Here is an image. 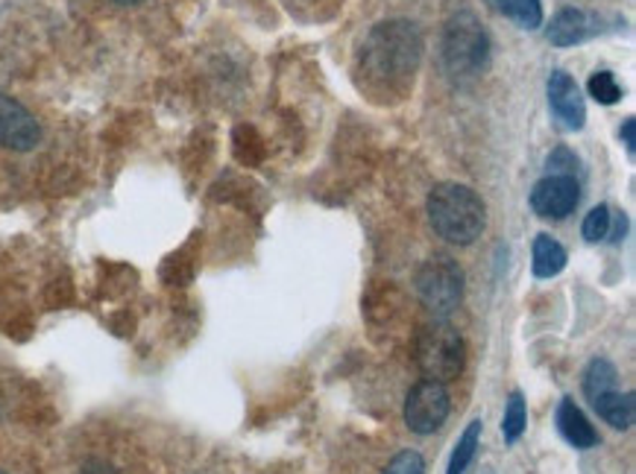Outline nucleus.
<instances>
[{"instance_id": "nucleus-22", "label": "nucleus", "mask_w": 636, "mask_h": 474, "mask_svg": "<svg viewBox=\"0 0 636 474\" xmlns=\"http://www.w3.org/2000/svg\"><path fill=\"white\" fill-rule=\"evenodd\" d=\"M625 229H628V217L622 211H613V223H610V235H607V240H613V244H619L622 237H625Z\"/></svg>"}, {"instance_id": "nucleus-23", "label": "nucleus", "mask_w": 636, "mask_h": 474, "mask_svg": "<svg viewBox=\"0 0 636 474\" xmlns=\"http://www.w3.org/2000/svg\"><path fill=\"white\" fill-rule=\"evenodd\" d=\"M622 141H625V150H628V156H634L636 152V120L628 118L625 124H622Z\"/></svg>"}, {"instance_id": "nucleus-15", "label": "nucleus", "mask_w": 636, "mask_h": 474, "mask_svg": "<svg viewBox=\"0 0 636 474\" xmlns=\"http://www.w3.org/2000/svg\"><path fill=\"white\" fill-rule=\"evenodd\" d=\"M481 419H472L470 425H467V431L461 434V440H458V445H454L452 451V460H449V468H446V474H463L467 468H470V463L476 460L478 448H481Z\"/></svg>"}, {"instance_id": "nucleus-8", "label": "nucleus", "mask_w": 636, "mask_h": 474, "mask_svg": "<svg viewBox=\"0 0 636 474\" xmlns=\"http://www.w3.org/2000/svg\"><path fill=\"white\" fill-rule=\"evenodd\" d=\"M41 141L39 120L16 97L0 95V147L16 152L32 150Z\"/></svg>"}, {"instance_id": "nucleus-6", "label": "nucleus", "mask_w": 636, "mask_h": 474, "mask_svg": "<svg viewBox=\"0 0 636 474\" xmlns=\"http://www.w3.org/2000/svg\"><path fill=\"white\" fill-rule=\"evenodd\" d=\"M452 402H449V389L440 381H420L405 398V425L420 436H429L443 427L449 419Z\"/></svg>"}, {"instance_id": "nucleus-17", "label": "nucleus", "mask_w": 636, "mask_h": 474, "mask_svg": "<svg viewBox=\"0 0 636 474\" xmlns=\"http://www.w3.org/2000/svg\"><path fill=\"white\" fill-rule=\"evenodd\" d=\"M526 425H528L526 398H522V393H510L508 404H505V419H501V436H505V443L508 445L519 443V436L526 434Z\"/></svg>"}, {"instance_id": "nucleus-4", "label": "nucleus", "mask_w": 636, "mask_h": 474, "mask_svg": "<svg viewBox=\"0 0 636 474\" xmlns=\"http://www.w3.org/2000/svg\"><path fill=\"white\" fill-rule=\"evenodd\" d=\"M414 352L422 375L431 381H440V384L458 378L463 366H467V343L443 319H434V323L422 328Z\"/></svg>"}, {"instance_id": "nucleus-25", "label": "nucleus", "mask_w": 636, "mask_h": 474, "mask_svg": "<svg viewBox=\"0 0 636 474\" xmlns=\"http://www.w3.org/2000/svg\"><path fill=\"white\" fill-rule=\"evenodd\" d=\"M115 3H138V0H115Z\"/></svg>"}, {"instance_id": "nucleus-20", "label": "nucleus", "mask_w": 636, "mask_h": 474, "mask_svg": "<svg viewBox=\"0 0 636 474\" xmlns=\"http://www.w3.org/2000/svg\"><path fill=\"white\" fill-rule=\"evenodd\" d=\"M382 474H425V460H422L420 451H399Z\"/></svg>"}, {"instance_id": "nucleus-13", "label": "nucleus", "mask_w": 636, "mask_h": 474, "mask_svg": "<svg viewBox=\"0 0 636 474\" xmlns=\"http://www.w3.org/2000/svg\"><path fill=\"white\" fill-rule=\"evenodd\" d=\"M566 261H569V255L560 244H557L555 237L549 235H537L534 237V246H531V267H534V276L537 278H555L564 273Z\"/></svg>"}, {"instance_id": "nucleus-24", "label": "nucleus", "mask_w": 636, "mask_h": 474, "mask_svg": "<svg viewBox=\"0 0 636 474\" xmlns=\"http://www.w3.org/2000/svg\"><path fill=\"white\" fill-rule=\"evenodd\" d=\"M82 474H118V472H115L109 463H104V460H88L86 466H82Z\"/></svg>"}, {"instance_id": "nucleus-19", "label": "nucleus", "mask_w": 636, "mask_h": 474, "mask_svg": "<svg viewBox=\"0 0 636 474\" xmlns=\"http://www.w3.org/2000/svg\"><path fill=\"white\" fill-rule=\"evenodd\" d=\"M610 223H613L610 206H596L587 214V217H584V226H581L584 240H589V244L607 240V235H610Z\"/></svg>"}, {"instance_id": "nucleus-12", "label": "nucleus", "mask_w": 636, "mask_h": 474, "mask_svg": "<svg viewBox=\"0 0 636 474\" xmlns=\"http://www.w3.org/2000/svg\"><path fill=\"white\" fill-rule=\"evenodd\" d=\"M593 407L601 419L607 422L616 431H628L636 422V402L634 393H619V389H610V393L598 395L593 398Z\"/></svg>"}, {"instance_id": "nucleus-14", "label": "nucleus", "mask_w": 636, "mask_h": 474, "mask_svg": "<svg viewBox=\"0 0 636 474\" xmlns=\"http://www.w3.org/2000/svg\"><path fill=\"white\" fill-rule=\"evenodd\" d=\"M616 384H619V372H616V366H613L607 357H593L587 364V369H584V395H587L589 402L598 398V395L616 389Z\"/></svg>"}, {"instance_id": "nucleus-3", "label": "nucleus", "mask_w": 636, "mask_h": 474, "mask_svg": "<svg viewBox=\"0 0 636 474\" xmlns=\"http://www.w3.org/2000/svg\"><path fill=\"white\" fill-rule=\"evenodd\" d=\"M443 65L454 79H470L487 68L490 59V39L485 27L470 9L454 12L443 30Z\"/></svg>"}, {"instance_id": "nucleus-21", "label": "nucleus", "mask_w": 636, "mask_h": 474, "mask_svg": "<svg viewBox=\"0 0 636 474\" xmlns=\"http://www.w3.org/2000/svg\"><path fill=\"white\" fill-rule=\"evenodd\" d=\"M546 167H549L551 176H575V170H578V156H575L569 147H557L549 156V161H546Z\"/></svg>"}, {"instance_id": "nucleus-7", "label": "nucleus", "mask_w": 636, "mask_h": 474, "mask_svg": "<svg viewBox=\"0 0 636 474\" xmlns=\"http://www.w3.org/2000/svg\"><path fill=\"white\" fill-rule=\"evenodd\" d=\"M581 203V185L575 176H546L534 185L531 208L546 220H564Z\"/></svg>"}, {"instance_id": "nucleus-18", "label": "nucleus", "mask_w": 636, "mask_h": 474, "mask_svg": "<svg viewBox=\"0 0 636 474\" xmlns=\"http://www.w3.org/2000/svg\"><path fill=\"white\" fill-rule=\"evenodd\" d=\"M587 91H589V97H593V100H596V103H601V106H613V103H619L622 100L619 79L613 77L610 71L593 73V77H589V82H587Z\"/></svg>"}, {"instance_id": "nucleus-10", "label": "nucleus", "mask_w": 636, "mask_h": 474, "mask_svg": "<svg viewBox=\"0 0 636 474\" xmlns=\"http://www.w3.org/2000/svg\"><path fill=\"white\" fill-rule=\"evenodd\" d=\"M598 18L584 12V9H560L555 18H551L549 30H546V39L555 45V48H575V45H581L587 41L589 36H596L598 32Z\"/></svg>"}, {"instance_id": "nucleus-16", "label": "nucleus", "mask_w": 636, "mask_h": 474, "mask_svg": "<svg viewBox=\"0 0 636 474\" xmlns=\"http://www.w3.org/2000/svg\"><path fill=\"white\" fill-rule=\"evenodd\" d=\"M496 12L508 16L510 21L522 27V30H537V27H542L540 0H499V3H496Z\"/></svg>"}, {"instance_id": "nucleus-11", "label": "nucleus", "mask_w": 636, "mask_h": 474, "mask_svg": "<svg viewBox=\"0 0 636 474\" xmlns=\"http://www.w3.org/2000/svg\"><path fill=\"white\" fill-rule=\"evenodd\" d=\"M555 425L557 431H560V436H564L573 448L587 451L598 445V431L589 425V419L584 416V411L573 402V398H564V402L557 404Z\"/></svg>"}, {"instance_id": "nucleus-1", "label": "nucleus", "mask_w": 636, "mask_h": 474, "mask_svg": "<svg viewBox=\"0 0 636 474\" xmlns=\"http://www.w3.org/2000/svg\"><path fill=\"white\" fill-rule=\"evenodd\" d=\"M422 62V36L411 21H382L366 32L359 53V77L375 97L405 95Z\"/></svg>"}, {"instance_id": "nucleus-2", "label": "nucleus", "mask_w": 636, "mask_h": 474, "mask_svg": "<svg viewBox=\"0 0 636 474\" xmlns=\"http://www.w3.org/2000/svg\"><path fill=\"white\" fill-rule=\"evenodd\" d=\"M429 220L443 240L470 246L487 226L485 199L470 185L440 182L429 194Z\"/></svg>"}, {"instance_id": "nucleus-9", "label": "nucleus", "mask_w": 636, "mask_h": 474, "mask_svg": "<svg viewBox=\"0 0 636 474\" xmlns=\"http://www.w3.org/2000/svg\"><path fill=\"white\" fill-rule=\"evenodd\" d=\"M549 106L560 127L569 132H581L587 124V103L578 82L566 71H555L549 77Z\"/></svg>"}, {"instance_id": "nucleus-5", "label": "nucleus", "mask_w": 636, "mask_h": 474, "mask_svg": "<svg viewBox=\"0 0 636 474\" xmlns=\"http://www.w3.org/2000/svg\"><path fill=\"white\" fill-rule=\"evenodd\" d=\"M414 287L422 308L434 319H446L463 299V273L449 255H434L417 269Z\"/></svg>"}, {"instance_id": "nucleus-26", "label": "nucleus", "mask_w": 636, "mask_h": 474, "mask_svg": "<svg viewBox=\"0 0 636 474\" xmlns=\"http://www.w3.org/2000/svg\"><path fill=\"white\" fill-rule=\"evenodd\" d=\"M0 474H3V472H0Z\"/></svg>"}]
</instances>
